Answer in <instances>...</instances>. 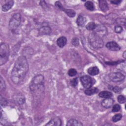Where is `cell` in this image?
Masks as SVG:
<instances>
[{"label": "cell", "mask_w": 126, "mask_h": 126, "mask_svg": "<svg viewBox=\"0 0 126 126\" xmlns=\"http://www.w3.org/2000/svg\"><path fill=\"white\" fill-rule=\"evenodd\" d=\"M125 54H126V51H125L124 52V55H123V57H124V58H125V59H126V57H125Z\"/></svg>", "instance_id": "obj_37"}, {"label": "cell", "mask_w": 126, "mask_h": 126, "mask_svg": "<svg viewBox=\"0 0 126 126\" xmlns=\"http://www.w3.org/2000/svg\"><path fill=\"white\" fill-rule=\"evenodd\" d=\"M96 26V25L94 22H89L86 26V28L87 30L89 31H94L95 29Z\"/></svg>", "instance_id": "obj_24"}, {"label": "cell", "mask_w": 126, "mask_h": 126, "mask_svg": "<svg viewBox=\"0 0 126 126\" xmlns=\"http://www.w3.org/2000/svg\"><path fill=\"white\" fill-rule=\"evenodd\" d=\"M86 21V18L85 17L82 15H79L76 19V23L78 26L82 27L85 25Z\"/></svg>", "instance_id": "obj_18"}, {"label": "cell", "mask_w": 126, "mask_h": 126, "mask_svg": "<svg viewBox=\"0 0 126 126\" xmlns=\"http://www.w3.org/2000/svg\"><path fill=\"white\" fill-rule=\"evenodd\" d=\"M66 126H82L83 124L79 122V121L74 119H72L69 120Z\"/></svg>", "instance_id": "obj_17"}, {"label": "cell", "mask_w": 126, "mask_h": 126, "mask_svg": "<svg viewBox=\"0 0 126 126\" xmlns=\"http://www.w3.org/2000/svg\"><path fill=\"white\" fill-rule=\"evenodd\" d=\"M67 43V39L64 36H61L58 38L57 40V44L60 48H63Z\"/></svg>", "instance_id": "obj_15"}, {"label": "cell", "mask_w": 126, "mask_h": 126, "mask_svg": "<svg viewBox=\"0 0 126 126\" xmlns=\"http://www.w3.org/2000/svg\"><path fill=\"white\" fill-rule=\"evenodd\" d=\"M85 6L90 11H93L94 10V6L93 2L91 1H87L85 3Z\"/></svg>", "instance_id": "obj_23"}, {"label": "cell", "mask_w": 126, "mask_h": 126, "mask_svg": "<svg viewBox=\"0 0 126 126\" xmlns=\"http://www.w3.org/2000/svg\"><path fill=\"white\" fill-rule=\"evenodd\" d=\"M55 5L56 6V7H57L59 9H62V8L63 7L62 5V3H61L60 1H57L55 3Z\"/></svg>", "instance_id": "obj_35"}, {"label": "cell", "mask_w": 126, "mask_h": 126, "mask_svg": "<svg viewBox=\"0 0 126 126\" xmlns=\"http://www.w3.org/2000/svg\"><path fill=\"white\" fill-rule=\"evenodd\" d=\"M122 117V115L121 114H117L112 117V121L114 122H117L120 121Z\"/></svg>", "instance_id": "obj_27"}, {"label": "cell", "mask_w": 126, "mask_h": 126, "mask_svg": "<svg viewBox=\"0 0 126 126\" xmlns=\"http://www.w3.org/2000/svg\"><path fill=\"white\" fill-rule=\"evenodd\" d=\"M121 0H111L110 2L111 3H112L113 4H118L120 3L121 2Z\"/></svg>", "instance_id": "obj_36"}, {"label": "cell", "mask_w": 126, "mask_h": 126, "mask_svg": "<svg viewBox=\"0 0 126 126\" xmlns=\"http://www.w3.org/2000/svg\"><path fill=\"white\" fill-rule=\"evenodd\" d=\"M106 47L107 49L111 51H117L120 50V46L115 41L108 42L106 44Z\"/></svg>", "instance_id": "obj_9"}, {"label": "cell", "mask_w": 126, "mask_h": 126, "mask_svg": "<svg viewBox=\"0 0 126 126\" xmlns=\"http://www.w3.org/2000/svg\"><path fill=\"white\" fill-rule=\"evenodd\" d=\"M13 99L15 103L19 105L23 104L25 102V97L21 94H18L13 96Z\"/></svg>", "instance_id": "obj_10"}, {"label": "cell", "mask_w": 126, "mask_h": 126, "mask_svg": "<svg viewBox=\"0 0 126 126\" xmlns=\"http://www.w3.org/2000/svg\"><path fill=\"white\" fill-rule=\"evenodd\" d=\"M99 69L97 66H92L88 68V73L92 76L96 75L99 73Z\"/></svg>", "instance_id": "obj_19"}, {"label": "cell", "mask_w": 126, "mask_h": 126, "mask_svg": "<svg viewBox=\"0 0 126 126\" xmlns=\"http://www.w3.org/2000/svg\"><path fill=\"white\" fill-rule=\"evenodd\" d=\"M78 79L77 78L72 79L70 81V84L73 87H76L78 84Z\"/></svg>", "instance_id": "obj_33"}, {"label": "cell", "mask_w": 126, "mask_h": 126, "mask_svg": "<svg viewBox=\"0 0 126 126\" xmlns=\"http://www.w3.org/2000/svg\"><path fill=\"white\" fill-rule=\"evenodd\" d=\"M112 90L115 93H120L121 91V88L118 86L114 87Z\"/></svg>", "instance_id": "obj_34"}, {"label": "cell", "mask_w": 126, "mask_h": 126, "mask_svg": "<svg viewBox=\"0 0 126 126\" xmlns=\"http://www.w3.org/2000/svg\"><path fill=\"white\" fill-rule=\"evenodd\" d=\"M62 125V121L59 117H55L52 119L46 126H60Z\"/></svg>", "instance_id": "obj_12"}, {"label": "cell", "mask_w": 126, "mask_h": 126, "mask_svg": "<svg viewBox=\"0 0 126 126\" xmlns=\"http://www.w3.org/2000/svg\"><path fill=\"white\" fill-rule=\"evenodd\" d=\"M98 92V89L96 88H89L87 89L84 93L87 95H92L96 94Z\"/></svg>", "instance_id": "obj_20"}, {"label": "cell", "mask_w": 126, "mask_h": 126, "mask_svg": "<svg viewBox=\"0 0 126 126\" xmlns=\"http://www.w3.org/2000/svg\"><path fill=\"white\" fill-rule=\"evenodd\" d=\"M30 89L35 95L42 93L44 90V76L41 74L35 76L30 83Z\"/></svg>", "instance_id": "obj_2"}, {"label": "cell", "mask_w": 126, "mask_h": 126, "mask_svg": "<svg viewBox=\"0 0 126 126\" xmlns=\"http://www.w3.org/2000/svg\"><path fill=\"white\" fill-rule=\"evenodd\" d=\"M5 88H6V86L4 83V81L3 79L2 76H0V91H2L3 90H4L5 89Z\"/></svg>", "instance_id": "obj_28"}, {"label": "cell", "mask_w": 126, "mask_h": 126, "mask_svg": "<svg viewBox=\"0 0 126 126\" xmlns=\"http://www.w3.org/2000/svg\"><path fill=\"white\" fill-rule=\"evenodd\" d=\"M77 71L74 68H71V69H69V70L68 71V72H67L68 75L71 77L75 76L77 74Z\"/></svg>", "instance_id": "obj_26"}, {"label": "cell", "mask_w": 126, "mask_h": 126, "mask_svg": "<svg viewBox=\"0 0 126 126\" xmlns=\"http://www.w3.org/2000/svg\"><path fill=\"white\" fill-rule=\"evenodd\" d=\"M113 103H114V100L112 98H111L110 97V98H105L104 99H103L101 101V104L102 106V107L105 108H109L112 106Z\"/></svg>", "instance_id": "obj_11"}, {"label": "cell", "mask_w": 126, "mask_h": 126, "mask_svg": "<svg viewBox=\"0 0 126 126\" xmlns=\"http://www.w3.org/2000/svg\"><path fill=\"white\" fill-rule=\"evenodd\" d=\"M110 80L114 82H120L123 81L125 79V75L121 72H113L110 74Z\"/></svg>", "instance_id": "obj_7"}, {"label": "cell", "mask_w": 126, "mask_h": 126, "mask_svg": "<svg viewBox=\"0 0 126 126\" xmlns=\"http://www.w3.org/2000/svg\"><path fill=\"white\" fill-rule=\"evenodd\" d=\"M99 5L101 10L103 12H106L109 9L108 3L106 0H99Z\"/></svg>", "instance_id": "obj_16"}, {"label": "cell", "mask_w": 126, "mask_h": 126, "mask_svg": "<svg viewBox=\"0 0 126 126\" xmlns=\"http://www.w3.org/2000/svg\"><path fill=\"white\" fill-rule=\"evenodd\" d=\"M9 55V47L6 43H2L0 46V65L6 63Z\"/></svg>", "instance_id": "obj_4"}, {"label": "cell", "mask_w": 126, "mask_h": 126, "mask_svg": "<svg viewBox=\"0 0 126 126\" xmlns=\"http://www.w3.org/2000/svg\"><path fill=\"white\" fill-rule=\"evenodd\" d=\"M80 81L83 86L86 89L92 87L94 84V80L93 78L88 75L82 76L80 78Z\"/></svg>", "instance_id": "obj_6"}, {"label": "cell", "mask_w": 126, "mask_h": 126, "mask_svg": "<svg viewBox=\"0 0 126 126\" xmlns=\"http://www.w3.org/2000/svg\"><path fill=\"white\" fill-rule=\"evenodd\" d=\"M51 32V29L49 26H43L39 30V33L40 35H48Z\"/></svg>", "instance_id": "obj_14"}, {"label": "cell", "mask_w": 126, "mask_h": 126, "mask_svg": "<svg viewBox=\"0 0 126 126\" xmlns=\"http://www.w3.org/2000/svg\"><path fill=\"white\" fill-rule=\"evenodd\" d=\"M88 41L90 44L94 48L99 49L103 46L104 42L101 37L94 32H91L88 35Z\"/></svg>", "instance_id": "obj_3"}, {"label": "cell", "mask_w": 126, "mask_h": 126, "mask_svg": "<svg viewBox=\"0 0 126 126\" xmlns=\"http://www.w3.org/2000/svg\"><path fill=\"white\" fill-rule=\"evenodd\" d=\"M114 30L116 33H121L123 31V28L120 25H117L115 26Z\"/></svg>", "instance_id": "obj_31"}, {"label": "cell", "mask_w": 126, "mask_h": 126, "mask_svg": "<svg viewBox=\"0 0 126 126\" xmlns=\"http://www.w3.org/2000/svg\"><path fill=\"white\" fill-rule=\"evenodd\" d=\"M117 99L118 102L121 104L124 103L126 102V98L124 95H119L117 97Z\"/></svg>", "instance_id": "obj_29"}, {"label": "cell", "mask_w": 126, "mask_h": 126, "mask_svg": "<svg viewBox=\"0 0 126 126\" xmlns=\"http://www.w3.org/2000/svg\"><path fill=\"white\" fill-rule=\"evenodd\" d=\"M21 21V16L20 13L14 14L9 22V29L12 32L15 31L20 26Z\"/></svg>", "instance_id": "obj_5"}, {"label": "cell", "mask_w": 126, "mask_h": 126, "mask_svg": "<svg viewBox=\"0 0 126 126\" xmlns=\"http://www.w3.org/2000/svg\"><path fill=\"white\" fill-rule=\"evenodd\" d=\"M120 109H121V106L118 104H116L113 106L112 111L113 112H116L120 111Z\"/></svg>", "instance_id": "obj_30"}, {"label": "cell", "mask_w": 126, "mask_h": 126, "mask_svg": "<svg viewBox=\"0 0 126 126\" xmlns=\"http://www.w3.org/2000/svg\"><path fill=\"white\" fill-rule=\"evenodd\" d=\"M29 70V64L26 57H19L15 63L11 73V81L15 84L23 82Z\"/></svg>", "instance_id": "obj_1"}, {"label": "cell", "mask_w": 126, "mask_h": 126, "mask_svg": "<svg viewBox=\"0 0 126 126\" xmlns=\"http://www.w3.org/2000/svg\"><path fill=\"white\" fill-rule=\"evenodd\" d=\"M0 106L1 107H5L8 103L7 100L4 97H2L1 94L0 95Z\"/></svg>", "instance_id": "obj_25"}, {"label": "cell", "mask_w": 126, "mask_h": 126, "mask_svg": "<svg viewBox=\"0 0 126 126\" xmlns=\"http://www.w3.org/2000/svg\"><path fill=\"white\" fill-rule=\"evenodd\" d=\"M72 44L75 46H78L79 44V39L76 37H74L72 39Z\"/></svg>", "instance_id": "obj_32"}, {"label": "cell", "mask_w": 126, "mask_h": 126, "mask_svg": "<svg viewBox=\"0 0 126 126\" xmlns=\"http://www.w3.org/2000/svg\"><path fill=\"white\" fill-rule=\"evenodd\" d=\"M61 10H63L70 17H73L75 15V12L72 9H64L63 7Z\"/></svg>", "instance_id": "obj_22"}, {"label": "cell", "mask_w": 126, "mask_h": 126, "mask_svg": "<svg viewBox=\"0 0 126 126\" xmlns=\"http://www.w3.org/2000/svg\"><path fill=\"white\" fill-rule=\"evenodd\" d=\"M95 33L97 34L100 37V36H104L107 34V29L103 25H96L95 29L94 30Z\"/></svg>", "instance_id": "obj_8"}, {"label": "cell", "mask_w": 126, "mask_h": 126, "mask_svg": "<svg viewBox=\"0 0 126 126\" xmlns=\"http://www.w3.org/2000/svg\"><path fill=\"white\" fill-rule=\"evenodd\" d=\"M98 95L101 98H107L112 97V94L111 92L109 91H102L99 93Z\"/></svg>", "instance_id": "obj_21"}, {"label": "cell", "mask_w": 126, "mask_h": 126, "mask_svg": "<svg viewBox=\"0 0 126 126\" xmlns=\"http://www.w3.org/2000/svg\"><path fill=\"white\" fill-rule=\"evenodd\" d=\"M14 4L13 0H6L5 1V3L2 6V10L4 12H6L8 11L12 7Z\"/></svg>", "instance_id": "obj_13"}]
</instances>
